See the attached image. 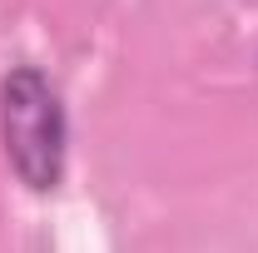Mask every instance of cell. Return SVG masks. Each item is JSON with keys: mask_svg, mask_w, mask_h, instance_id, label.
<instances>
[{"mask_svg": "<svg viewBox=\"0 0 258 253\" xmlns=\"http://www.w3.org/2000/svg\"><path fill=\"white\" fill-rule=\"evenodd\" d=\"M0 139L15 179L30 194L60 189L64 154H70V119H64L60 90L35 65H15L0 80Z\"/></svg>", "mask_w": 258, "mask_h": 253, "instance_id": "obj_1", "label": "cell"}]
</instances>
